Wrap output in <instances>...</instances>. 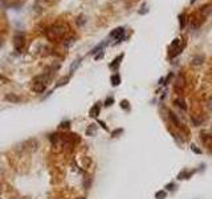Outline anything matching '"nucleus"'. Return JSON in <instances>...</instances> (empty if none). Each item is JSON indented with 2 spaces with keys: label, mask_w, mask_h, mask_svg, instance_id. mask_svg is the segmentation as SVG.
<instances>
[{
  "label": "nucleus",
  "mask_w": 212,
  "mask_h": 199,
  "mask_svg": "<svg viewBox=\"0 0 212 199\" xmlns=\"http://www.w3.org/2000/svg\"><path fill=\"white\" fill-rule=\"evenodd\" d=\"M184 177H186V178L188 177V175H187V170H183L182 173L178 175V179H184Z\"/></svg>",
  "instance_id": "23"
},
{
  "label": "nucleus",
  "mask_w": 212,
  "mask_h": 199,
  "mask_svg": "<svg viewBox=\"0 0 212 199\" xmlns=\"http://www.w3.org/2000/svg\"><path fill=\"white\" fill-rule=\"evenodd\" d=\"M45 88H46V84L43 81L33 80V82H32V90L36 92V93H41V92L45 90Z\"/></svg>",
  "instance_id": "5"
},
{
  "label": "nucleus",
  "mask_w": 212,
  "mask_h": 199,
  "mask_svg": "<svg viewBox=\"0 0 212 199\" xmlns=\"http://www.w3.org/2000/svg\"><path fill=\"white\" fill-rule=\"evenodd\" d=\"M80 199H84V198H80Z\"/></svg>",
  "instance_id": "33"
},
{
  "label": "nucleus",
  "mask_w": 212,
  "mask_h": 199,
  "mask_svg": "<svg viewBox=\"0 0 212 199\" xmlns=\"http://www.w3.org/2000/svg\"><path fill=\"white\" fill-rule=\"evenodd\" d=\"M122 58H123V54H119L118 57H115L114 61L109 65V68H110V69H113V70H117L118 66H119V64H121V60H122Z\"/></svg>",
  "instance_id": "6"
},
{
  "label": "nucleus",
  "mask_w": 212,
  "mask_h": 199,
  "mask_svg": "<svg viewBox=\"0 0 212 199\" xmlns=\"http://www.w3.org/2000/svg\"><path fill=\"white\" fill-rule=\"evenodd\" d=\"M2 194H3V185L0 183V198H2Z\"/></svg>",
  "instance_id": "31"
},
{
  "label": "nucleus",
  "mask_w": 212,
  "mask_h": 199,
  "mask_svg": "<svg viewBox=\"0 0 212 199\" xmlns=\"http://www.w3.org/2000/svg\"><path fill=\"white\" fill-rule=\"evenodd\" d=\"M24 45H25V36L21 32H17L15 36H13V47L17 52H23L24 49Z\"/></svg>",
  "instance_id": "3"
},
{
  "label": "nucleus",
  "mask_w": 212,
  "mask_h": 199,
  "mask_svg": "<svg viewBox=\"0 0 212 199\" xmlns=\"http://www.w3.org/2000/svg\"><path fill=\"white\" fill-rule=\"evenodd\" d=\"M99 125H101V126L103 127V129H107V127H106V125H105V123H103L102 121H99Z\"/></svg>",
  "instance_id": "30"
},
{
  "label": "nucleus",
  "mask_w": 212,
  "mask_h": 199,
  "mask_svg": "<svg viewBox=\"0 0 212 199\" xmlns=\"http://www.w3.org/2000/svg\"><path fill=\"white\" fill-rule=\"evenodd\" d=\"M106 44H107V41H103V43H101V44H98V45H97V47H95V48H94V49H93V51H91V52H90V53H91V54H95V53H97V52H102V49H103V47H105V45H106Z\"/></svg>",
  "instance_id": "13"
},
{
  "label": "nucleus",
  "mask_w": 212,
  "mask_h": 199,
  "mask_svg": "<svg viewBox=\"0 0 212 199\" xmlns=\"http://www.w3.org/2000/svg\"><path fill=\"white\" fill-rule=\"evenodd\" d=\"M191 121H192V123L195 126H198V125H200V123H202L203 119L202 118H196V117H191Z\"/></svg>",
  "instance_id": "22"
},
{
  "label": "nucleus",
  "mask_w": 212,
  "mask_h": 199,
  "mask_svg": "<svg viewBox=\"0 0 212 199\" xmlns=\"http://www.w3.org/2000/svg\"><path fill=\"white\" fill-rule=\"evenodd\" d=\"M114 102V98L113 97H109V98H106V101H105V106H110L111 103Z\"/></svg>",
  "instance_id": "24"
},
{
  "label": "nucleus",
  "mask_w": 212,
  "mask_h": 199,
  "mask_svg": "<svg viewBox=\"0 0 212 199\" xmlns=\"http://www.w3.org/2000/svg\"><path fill=\"white\" fill-rule=\"evenodd\" d=\"M186 15L184 13H180L179 15V27H180V29H184L186 27Z\"/></svg>",
  "instance_id": "14"
},
{
  "label": "nucleus",
  "mask_w": 212,
  "mask_h": 199,
  "mask_svg": "<svg viewBox=\"0 0 212 199\" xmlns=\"http://www.w3.org/2000/svg\"><path fill=\"white\" fill-rule=\"evenodd\" d=\"M203 61H204V56H203V54H198V56H194V57H192V61H191V64H192L194 66H198V65H202Z\"/></svg>",
  "instance_id": "7"
},
{
  "label": "nucleus",
  "mask_w": 212,
  "mask_h": 199,
  "mask_svg": "<svg viewBox=\"0 0 212 199\" xmlns=\"http://www.w3.org/2000/svg\"><path fill=\"white\" fill-rule=\"evenodd\" d=\"M76 23H77V25L78 27H81L85 24V19H84V16H78L77 19H76Z\"/></svg>",
  "instance_id": "21"
},
{
  "label": "nucleus",
  "mask_w": 212,
  "mask_h": 199,
  "mask_svg": "<svg viewBox=\"0 0 212 199\" xmlns=\"http://www.w3.org/2000/svg\"><path fill=\"white\" fill-rule=\"evenodd\" d=\"M169 118H170V121L173 122L175 126H178V127H180V126H182V123L179 122L178 117H177V115H175V114L173 113V111H169Z\"/></svg>",
  "instance_id": "9"
},
{
  "label": "nucleus",
  "mask_w": 212,
  "mask_h": 199,
  "mask_svg": "<svg viewBox=\"0 0 212 199\" xmlns=\"http://www.w3.org/2000/svg\"><path fill=\"white\" fill-rule=\"evenodd\" d=\"M95 131H97V126H95L94 123H91V125L86 129V135H94Z\"/></svg>",
  "instance_id": "15"
},
{
  "label": "nucleus",
  "mask_w": 212,
  "mask_h": 199,
  "mask_svg": "<svg viewBox=\"0 0 212 199\" xmlns=\"http://www.w3.org/2000/svg\"><path fill=\"white\" fill-rule=\"evenodd\" d=\"M73 43H74V37H68V39H65V41H64V45L68 48L69 45H72Z\"/></svg>",
  "instance_id": "20"
},
{
  "label": "nucleus",
  "mask_w": 212,
  "mask_h": 199,
  "mask_svg": "<svg viewBox=\"0 0 212 199\" xmlns=\"http://www.w3.org/2000/svg\"><path fill=\"white\" fill-rule=\"evenodd\" d=\"M122 129H117V130H114L113 131V137H115V135H117V134H119V133H122Z\"/></svg>",
  "instance_id": "27"
},
{
  "label": "nucleus",
  "mask_w": 212,
  "mask_h": 199,
  "mask_svg": "<svg viewBox=\"0 0 212 199\" xmlns=\"http://www.w3.org/2000/svg\"><path fill=\"white\" fill-rule=\"evenodd\" d=\"M174 103H175V105H177V106H179V107H180V109H182V110H186V109H187L186 101H184V100H183L182 97H180V98H175V101H174Z\"/></svg>",
  "instance_id": "10"
},
{
  "label": "nucleus",
  "mask_w": 212,
  "mask_h": 199,
  "mask_svg": "<svg viewBox=\"0 0 212 199\" xmlns=\"http://www.w3.org/2000/svg\"><path fill=\"white\" fill-rule=\"evenodd\" d=\"M174 187H175L174 183H169V185L166 186V189H167V190H174Z\"/></svg>",
  "instance_id": "26"
},
{
  "label": "nucleus",
  "mask_w": 212,
  "mask_h": 199,
  "mask_svg": "<svg viewBox=\"0 0 212 199\" xmlns=\"http://www.w3.org/2000/svg\"><path fill=\"white\" fill-rule=\"evenodd\" d=\"M69 32V27L68 24H64V23H56L53 25L45 28V37L50 41H56V40H60V39H64L66 36V33Z\"/></svg>",
  "instance_id": "1"
},
{
  "label": "nucleus",
  "mask_w": 212,
  "mask_h": 199,
  "mask_svg": "<svg viewBox=\"0 0 212 199\" xmlns=\"http://www.w3.org/2000/svg\"><path fill=\"white\" fill-rule=\"evenodd\" d=\"M121 107H122V109H125V110H127V111H129V110H130V105H129V101H126V100H123V101L121 102Z\"/></svg>",
  "instance_id": "19"
},
{
  "label": "nucleus",
  "mask_w": 212,
  "mask_h": 199,
  "mask_svg": "<svg viewBox=\"0 0 212 199\" xmlns=\"http://www.w3.org/2000/svg\"><path fill=\"white\" fill-rule=\"evenodd\" d=\"M60 127H69V122H62Z\"/></svg>",
  "instance_id": "29"
},
{
  "label": "nucleus",
  "mask_w": 212,
  "mask_h": 199,
  "mask_svg": "<svg viewBox=\"0 0 212 199\" xmlns=\"http://www.w3.org/2000/svg\"><path fill=\"white\" fill-rule=\"evenodd\" d=\"M184 86H186V77H184V74L179 73L177 76V78H175V82H174V90L177 92L178 94H183Z\"/></svg>",
  "instance_id": "2"
},
{
  "label": "nucleus",
  "mask_w": 212,
  "mask_h": 199,
  "mask_svg": "<svg viewBox=\"0 0 212 199\" xmlns=\"http://www.w3.org/2000/svg\"><path fill=\"white\" fill-rule=\"evenodd\" d=\"M191 150H192L194 153H196V154H200V153H202V150H200V149H198V147L195 146V145L191 146Z\"/></svg>",
  "instance_id": "25"
},
{
  "label": "nucleus",
  "mask_w": 212,
  "mask_h": 199,
  "mask_svg": "<svg viewBox=\"0 0 212 199\" xmlns=\"http://www.w3.org/2000/svg\"><path fill=\"white\" fill-rule=\"evenodd\" d=\"M6 100H7V101H9V102H15V103H17V102L21 101V98H20L19 96L13 94V93H8L6 96Z\"/></svg>",
  "instance_id": "8"
},
{
  "label": "nucleus",
  "mask_w": 212,
  "mask_h": 199,
  "mask_svg": "<svg viewBox=\"0 0 212 199\" xmlns=\"http://www.w3.org/2000/svg\"><path fill=\"white\" fill-rule=\"evenodd\" d=\"M99 109H101L99 103H95V105L90 109V115H91V117H97V115L99 114Z\"/></svg>",
  "instance_id": "12"
},
{
  "label": "nucleus",
  "mask_w": 212,
  "mask_h": 199,
  "mask_svg": "<svg viewBox=\"0 0 212 199\" xmlns=\"http://www.w3.org/2000/svg\"><path fill=\"white\" fill-rule=\"evenodd\" d=\"M103 57V52H99V53L95 56V60H99V58H102Z\"/></svg>",
  "instance_id": "28"
},
{
  "label": "nucleus",
  "mask_w": 212,
  "mask_h": 199,
  "mask_svg": "<svg viewBox=\"0 0 212 199\" xmlns=\"http://www.w3.org/2000/svg\"><path fill=\"white\" fill-rule=\"evenodd\" d=\"M80 62H81V58H77L76 61L72 64V66H70V73H73V72L76 70V68H78V65H80Z\"/></svg>",
  "instance_id": "18"
},
{
  "label": "nucleus",
  "mask_w": 212,
  "mask_h": 199,
  "mask_svg": "<svg viewBox=\"0 0 212 199\" xmlns=\"http://www.w3.org/2000/svg\"><path fill=\"white\" fill-rule=\"evenodd\" d=\"M195 2H196V0H190V3H191V4H194Z\"/></svg>",
  "instance_id": "32"
},
{
  "label": "nucleus",
  "mask_w": 212,
  "mask_h": 199,
  "mask_svg": "<svg viewBox=\"0 0 212 199\" xmlns=\"http://www.w3.org/2000/svg\"><path fill=\"white\" fill-rule=\"evenodd\" d=\"M110 37H111V39L118 40V43H119V41H122L123 37H125V28H123V27L115 28L114 31H111V32H110Z\"/></svg>",
  "instance_id": "4"
},
{
  "label": "nucleus",
  "mask_w": 212,
  "mask_h": 199,
  "mask_svg": "<svg viewBox=\"0 0 212 199\" xmlns=\"http://www.w3.org/2000/svg\"><path fill=\"white\" fill-rule=\"evenodd\" d=\"M166 197H167L166 190H161L155 193V199H166Z\"/></svg>",
  "instance_id": "16"
},
{
  "label": "nucleus",
  "mask_w": 212,
  "mask_h": 199,
  "mask_svg": "<svg viewBox=\"0 0 212 199\" xmlns=\"http://www.w3.org/2000/svg\"><path fill=\"white\" fill-rule=\"evenodd\" d=\"M202 139H203V142L204 143H208V142H211V139H212V137H211V134H207V133H202Z\"/></svg>",
  "instance_id": "17"
},
{
  "label": "nucleus",
  "mask_w": 212,
  "mask_h": 199,
  "mask_svg": "<svg viewBox=\"0 0 212 199\" xmlns=\"http://www.w3.org/2000/svg\"><path fill=\"white\" fill-rule=\"evenodd\" d=\"M110 81H111V85H113V86H118L119 84H121V77H119L118 73H115V74L111 76Z\"/></svg>",
  "instance_id": "11"
}]
</instances>
